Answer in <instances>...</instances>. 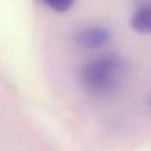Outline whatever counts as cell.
<instances>
[{
  "label": "cell",
  "mask_w": 151,
  "mask_h": 151,
  "mask_svg": "<svg viewBox=\"0 0 151 151\" xmlns=\"http://www.w3.org/2000/svg\"><path fill=\"white\" fill-rule=\"evenodd\" d=\"M127 70L126 61L117 53H105L82 66L80 80L86 91L93 96H107L122 82Z\"/></svg>",
  "instance_id": "cell-1"
},
{
  "label": "cell",
  "mask_w": 151,
  "mask_h": 151,
  "mask_svg": "<svg viewBox=\"0 0 151 151\" xmlns=\"http://www.w3.org/2000/svg\"><path fill=\"white\" fill-rule=\"evenodd\" d=\"M42 1L52 11H56V12H65V11H69L72 8L74 0H42Z\"/></svg>",
  "instance_id": "cell-4"
},
{
  "label": "cell",
  "mask_w": 151,
  "mask_h": 151,
  "mask_svg": "<svg viewBox=\"0 0 151 151\" xmlns=\"http://www.w3.org/2000/svg\"><path fill=\"white\" fill-rule=\"evenodd\" d=\"M130 24L135 32L151 35V3L141 5L134 11Z\"/></svg>",
  "instance_id": "cell-3"
},
{
  "label": "cell",
  "mask_w": 151,
  "mask_h": 151,
  "mask_svg": "<svg viewBox=\"0 0 151 151\" xmlns=\"http://www.w3.org/2000/svg\"><path fill=\"white\" fill-rule=\"evenodd\" d=\"M111 40V31L104 25H86L74 35V41L85 49H101Z\"/></svg>",
  "instance_id": "cell-2"
}]
</instances>
